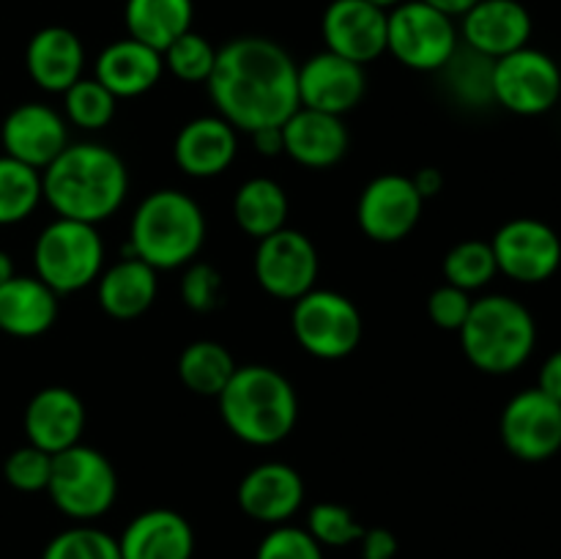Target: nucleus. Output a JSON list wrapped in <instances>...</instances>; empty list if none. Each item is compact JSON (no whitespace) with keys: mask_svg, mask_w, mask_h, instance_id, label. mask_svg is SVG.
I'll list each match as a JSON object with an SVG mask.
<instances>
[{"mask_svg":"<svg viewBox=\"0 0 561 559\" xmlns=\"http://www.w3.org/2000/svg\"><path fill=\"white\" fill-rule=\"evenodd\" d=\"M299 64L283 44L266 36H241L217 49L208 96L236 132L283 126L299 107Z\"/></svg>","mask_w":561,"mask_h":559,"instance_id":"f257e3e1","label":"nucleus"},{"mask_svg":"<svg viewBox=\"0 0 561 559\" xmlns=\"http://www.w3.org/2000/svg\"><path fill=\"white\" fill-rule=\"evenodd\" d=\"M42 192L58 217L99 225L124 206L129 170L102 142H69L42 170Z\"/></svg>","mask_w":561,"mask_h":559,"instance_id":"f03ea898","label":"nucleus"},{"mask_svg":"<svg viewBox=\"0 0 561 559\" xmlns=\"http://www.w3.org/2000/svg\"><path fill=\"white\" fill-rule=\"evenodd\" d=\"M217 400L228 431L252 447L285 442L299 420V395L294 384L268 365L236 367Z\"/></svg>","mask_w":561,"mask_h":559,"instance_id":"7ed1b4c3","label":"nucleus"},{"mask_svg":"<svg viewBox=\"0 0 561 559\" xmlns=\"http://www.w3.org/2000/svg\"><path fill=\"white\" fill-rule=\"evenodd\" d=\"M206 241L201 203L181 190H157L137 206L129 225V255L157 272L190 266Z\"/></svg>","mask_w":561,"mask_h":559,"instance_id":"20e7f679","label":"nucleus"},{"mask_svg":"<svg viewBox=\"0 0 561 559\" xmlns=\"http://www.w3.org/2000/svg\"><path fill=\"white\" fill-rule=\"evenodd\" d=\"M458 334L466 360L488 376H510L520 370L537 345L535 316L524 301L507 294L474 299Z\"/></svg>","mask_w":561,"mask_h":559,"instance_id":"39448f33","label":"nucleus"},{"mask_svg":"<svg viewBox=\"0 0 561 559\" xmlns=\"http://www.w3.org/2000/svg\"><path fill=\"white\" fill-rule=\"evenodd\" d=\"M36 277L58 296L77 294L104 272V241L96 225L58 217L38 233L33 247Z\"/></svg>","mask_w":561,"mask_h":559,"instance_id":"423d86ee","label":"nucleus"},{"mask_svg":"<svg viewBox=\"0 0 561 559\" xmlns=\"http://www.w3.org/2000/svg\"><path fill=\"white\" fill-rule=\"evenodd\" d=\"M47 493L55 507L69 518L88 524L110 513L118 497V475L104 453L88 444H75L53 455Z\"/></svg>","mask_w":561,"mask_h":559,"instance_id":"0eeeda50","label":"nucleus"},{"mask_svg":"<svg viewBox=\"0 0 561 559\" xmlns=\"http://www.w3.org/2000/svg\"><path fill=\"white\" fill-rule=\"evenodd\" d=\"M460 47L458 25L425 0H405L389 11L387 53L411 71H442Z\"/></svg>","mask_w":561,"mask_h":559,"instance_id":"6e6552de","label":"nucleus"},{"mask_svg":"<svg viewBox=\"0 0 561 559\" xmlns=\"http://www.w3.org/2000/svg\"><path fill=\"white\" fill-rule=\"evenodd\" d=\"M290 329L301 349L316 360H345L362 343V312L340 290L312 288L294 301Z\"/></svg>","mask_w":561,"mask_h":559,"instance_id":"1a4fd4ad","label":"nucleus"},{"mask_svg":"<svg viewBox=\"0 0 561 559\" xmlns=\"http://www.w3.org/2000/svg\"><path fill=\"white\" fill-rule=\"evenodd\" d=\"M561 102V66L542 49L524 47L493 60V104L537 118Z\"/></svg>","mask_w":561,"mask_h":559,"instance_id":"9d476101","label":"nucleus"},{"mask_svg":"<svg viewBox=\"0 0 561 559\" xmlns=\"http://www.w3.org/2000/svg\"><path fill=\"white\" fill-rule=\"evenodd\" d=\"M507 453L524 464H542L561 453V403L529 387L507 400L499 420Z\"/></svg>","mask_w":561,"mask_h":559,"instance_id":"9b49d317","label":"nucleus"},{"mask_svg":"<svg viewBox=\"0 0 561 559\" xmlns=\"http://www.w3.org/2000/svg\"><path fill=\"white\" fill-rule=\"evenodd\" d=\"M491 250L499 274L520 285H540L561 266V239L548 223L535 217H515L493 233Z\"/></svg>","mask_w":561,"mask_h":559,"instance_id":"f8f14e48","label":"nucleus"},{"mask_svg":"<svg viewBox=\"0 0 561 559\" xmlns=\"http://www.w3.org/2000/svg\"><path fill=\"white\" fill-rule=\"evenodd\" d=\"M425 201L416 192L411 175H376L356 201V223L367 239L378 244H398L414 233L422 219Z\"/></svg>","mask_w":561,"mask_h":559,"instance_id":"ddd939ff","label":"nucleus"},{"mask_svg":"<svg viewBox=\"0 0 561 559\" xmlns=\"http://www.w3.org/2000/svg\"><path fill=\"white\" fill-rule=\"evenodd\" d=\"M318 250L301 230L283 228L257 241L255 280L268 296L279 301H296L316 288Z\"/></svg>","mask_w":561,"mask_h":559,"instance_id":"4468645a","label":"nucleus"},{"mask_svg":"<svg viewBox=\"0 0 561 559\" xmlns=\"http://www.w3.org/2000/svg\"><path fill=\"white\" fill-rule=\"evenodd\" d=\"M296 85H299L301 107L343 118L345 113L359 107L362 99H365L367 75L365 66L323 49V53L310 55L299 66Z\"/></svg>","mask_w":561,"mask_h":559,"instance_id":"2eb2a0df","label":"nucleus"},{"mask_svg":"<svg viewBox=\"0 0 561 559\" xmlns=\"http://www.w3.org/2000/svg\"><path fill=\"white\" fill-rule=\"evenodd\" d=\"M387 11L367 0H332L321 16L323 44L329 53L367 66L387 53Z\"/></svg>","mask_w":561,"mask_h":559,"instance_id":"dca6fc26","label":"nucleus"},{"mask_svg":"<svg viewBox=\"0 0 561 559\" xmlns=\"http://www.w3.org/2000/svg\"><path fill=\"white\" fill-rule=\"evenodd\" d=\"M0 142L5 157L27 164L42 173L66 146H69V124L58 110L42 102L16 104L0 126Z\"/></svg>","mask_w":561,"mask_h":559,"instance_id":"f3484780","label":"nucleus"},{"mask_svg":"<svg viewBox=\"0 0 561 559\" xmlns=\"http://www.w3.org/2000/svg\"><path fill=\"white\" fill-rule=\"evenodd\" d=\"M531 31L535 22L520 0H477L458 27L460 44L491 60L529 47Z\"/></svg>","mask_w":561,"mask_h":559,"instance_id":"a211bd4d","label":"nucleus"},{"mask_svg":"<svg viewBox=\"0 0 561 559\" xmlns=\"http://www.w3.org/2000/svg\"><path fill=\"white\" fill-rule=\"evenodd\" d=\"M236 499L252 521L266 526L288 524L305 504V480L294 466L266 460L241 477Z\"/></svg>","mask_w":561,"mask_h":559,"instance_id":"6ab92c4d","label":"nucleus"},{"mask_svg":"<svg viewBox=\"0 0 561 559\" xmlns=\"http://www.w3.org/2000/svg\"><path fill=\"white\" fill-rule=\"evenodd\" d=\"M85 431V403L69 387H44L25 409L27 444L58 455L80 444Z\"/></svg>","mask_w":561,"mask_h":559,"instance_id":"aec40b11","label":"nucleus"},{"mask_svg":"<svg viewBox=\"0 0 561 559\" xmlns=\"http://www.w3.org/2000/svg\"><path fill=\"white\" fill-rule=\"evenodd\" d=\"M239 157V135L222 115H201L181 126L173 142V159L190 179L222 175Z\"/></svg>","mask_w":561,"mask_h":559,"instance_id":"412c9836","label":"nucleus"},{"mask_svg":"<svg viewBox=\"0 0 561 559\" xmlns=\"http://www.w3.org/2000/svg\"><path fill=\"white\" fill-rule=\"evenodd\" d=\"M348 126L337 115L318 113L299 104L283 124V153H288L301 168H334L348 153Z\"/></svg>","mask_w":561,"mask_h":559,"instance_id":"4be33fe9","label":"nucleus"},{"mask_svg":"<svg viewBox=\"0 0 561 559\" xmlns=\"http://www.w3.org/2000/svg\"><path fill=\"white\" fill-rule=\"evenodd\" d=\"M25 69L42 91L66 93L85 77V44L71 27H42L25 47Z\"/></svg>","mask_w":561,"mask_h":559,"instance_id":"5701e85b","label":"nucleus"},{"mask_svg":"<svg viewBox=\"0 0 561 559\" xmlns=\"http://www.w3.org/2000/svg\"><path fill=\"white\" fill-rule=\"evenodd\" d=\"M121 559H192L195 529L181 513L153 507L135 515L118 537Z\"/></svg>","mask_w":561,"mask_h":559,"instance_id":"b1692460","label":"nucleus"},{"mask_svg":"<svg viewBox=\"0 0 561 559\" xmlns=\"http://www.w3.org/2000/svg\"><path fill=\"white\" fill-rule=\"evenodd\" d=\"M162 53L131 36L107 44L93 64V80L102 82L115 99L142 96L162 80Z\"/></svg>","mask_w":561,"mask_h":559,"instance_id":"393cba45","label":"nucleus"},{"mask_svg":"<svg viewBox=\"0 0 561 559\" xmlns=\"http://www.w3.org/2000/svg\"><path fill=\"white\" fill-rule=\"evenodd\" d=\"M58 294L38 277L14 274L0 285V332L11 338H38L58 321Z\"/></svg>","mask_w":561,"mask_h":559,"instance_id":"a878e982","label":"nucleus"},{"mask_svg":"<svg viewBox=\"0 0 561 559\" xmlns=\"http://www.w3.org/2000/svg\"><path fill=\"white\" fill-rule=\"evenodd\" d=\"M157 269L131 255L104 269L96 280L99 307L115 321H131L151 310V305L157 301Z\"/></svg>","mask_w":561,"mask_h":559,"instance_id":"bb28decb","label":"nucleus"},{"mask_svg":"<svg viewBox=\"0 0 561 559\" xmlns=\"http://www.w3.org/2000/svg\"><path fill=\"white\" fill-rule=\"evenodd\" d=\"M126 33L164 53L195 22V0H126Z\"/></svg>","mask_w":561,"mask_h":559,"instance_id":"cd10ccee","label":"nucleus"},{"mask_svg":"<svg viewBox=\"0 0 561 559\" xmlns=\"http://www.w3.org/2000/svg\"><path fill=\"white\" fill-rule=\"evenodd\" d=\"M290 203L283 184L266 175L244 181L233 197V219L255 241L288 228Z\"/></svg>","mask_w":561,"mask_h":559,"instance_id":"c85d7f7f","label":"nucleus"},{"mask_svg":"<svg viewBox=\"0 0 561 559\" xmlns=\"http://www.w3.org/2000/svg\"><path fill=\"white\" fill-rule=\"evenodd\" d=\"M236 360L217 340H195L179 356V378L190 392L219 398L236 373Z\"/></svg>","mask_w":561,"mask_h":559,"instance_id":"c756f323","label":"nucleus"},{"mask_svg":"<svg viewBox=\"0 0 561 559\" xmlns=\"http://www.w3.org/2000/svg\"><path fill=\"white\" fill-rule=\"evenodd\" d=\"M438 75L444 77V88L455 102L466 104V107L493 104V60L485 55L460 44L458 53Z\"/></svg>","mask_w":561,"mask_h":559,"instance_id":"7c9ffc66","label":"nucleus"},{"mask_svg":"<svg viewBox=\"0 0 561 559\" xmlns=\"http://www.w3.org/2000/svg\"><path fill=\"white\" fill-rule=\"evenodd\" d=\"M44 201L42 173L11 157H0V225H16L31 217Z\"/></svg>","mask_w":561,"mask_h":559,"instance_id":"2f4dec72","label":"nucleus"},{"mask_svg":"<svg viewBox=\"0 0 561 559\" xmlns=\"http://www.w3.org/2000/svg\"><path fill=\"white\" fill-rule=\"evenodd\" d=\"M496 274L499 266L496 255L491 250V241L466 239L444 255V283L455 285V288L466 290V294H474V290L491 285Z\"/></svg>","mask_w":561,"mask_h":559,"instance_id":"473e14b6","label":"nucleus"},{"mask_svg":"<svg viewBox=\"0 0 561 559\" xmlns=\"http://www.w3.org/2000/svg\"><path fill=\"white\" fill-rule=\"evenodd\" d=\"M115 102L118 99L102 82L93 80V77H82L64 93V118L66 124L77 126V129L99 132L113 121Z\"/></svg>","mask_w":561,"mask_h":559,"instance_id":"72a5a7b5","label":"nucleus"},{"mask_svg":"<svg viewBox=\"0 0 561 559\" xmlns=\"http://www.w3.org/2000/svg\"><path fill=\"white\" fill-rule=\"evenodd\" d=\"M42 559H121L118 537L91 524H77L58 532L44 546Z\"/></svg>","mask_w":561,"mask_h":559,"instance_id":"f704fd0d","label":"nucleus"},{"mask_svg":"<svg viewBox=\"0 0 561 559\" xmlns=\"http://www.w3.org/2000/svg\"><path fill=\"white\" fill-rule=\"evenodd\" d=\"M217 49L206 36L186 31L162 53L164 69L181 82H208L217 64Z\"/></svg>","mask_w":561,"mask_h":559,"instance_id":"c9c22d12","label":"nucleus"},{"mask_svg":"<svg viewBox=\"0 0 561 559\" xmlns=\"http://www.w3.org/2000/svg\"><path fill=\"white\" fill-rule=\"evenodd\" d=\"M305 529L316 537L321 548L351 546V543H359V537L365 535V526L356 521V515L345 504L337 502L312 504L310 513H307Z\"/></svg>","mask_w":561,"mask_h":559,"instance_id":"e433bc0d","label":"nucleus"},{"mask_svg":"<svg viewBox=\"0 0 561 559\" xmlns=\"http://www.w3.org/2000/svg\"><path fill=\"white\" fill-rule=\"evenodd\" d=\"M49 471H53V455L44 453V449H38V447H33V444L16 447L3 464L5 482L22 493L47 491Z\"/></svg>","mask_w":561,"mask_h":559,"instance_id":"4c0bfd02","label":"nucleus"},{"mask_svg":"<svg viewBox=\"0 0 561 559\" xmlns=\"http://www.w3.org/2000/svg\"><path fill=\"white\" fill-rule=\"evenodd\" d=\"M255 559H323V548L301 526L279 524L257 543Z\"/></svg>","mask_w":561,"mask_h":559,"instance_id":"58836bf2","label":"nucleus"},{"mask_svg":"<svg viewBox=\"0 0 561 559\" xmlns=\"http://www.w3.org/2000/svg\"><path fill=\"white\" fill-rule=\"evenodd\" d=\"M222 274L208 263L192 261L181 277V301L192 312H211L222 305Z\"/></svg>","mask_w":561,"mask_h":559,"instance_id":"ea45409f","label":"nucleus"},{"mask_svg":"<svg viewBox=\"0 0 561 559\" xmlns=\"http://www.w3.org/2000/svg\"><path fill=\"white\" fill-rule=\"evenodd\" d=\"M471 305H474L471 294L444 283L427 296V316H431V321L436 323L438 329H444V332H460V327H463L466 318H469Z\"/></svg>","mask_w":561,"mask_h":559,"instance_id":"a19ab883","label":"nucleus"},{"mask_svg":"<svg viewBox=\"0 0 561 559\" xmlns=\"http://www.w3.org/2000/svg\"><path fill=\"white\" fill-rule=\"evenodd\" d=\"M359 557L362 559H394L398 557V537H394V532L383 529V526L365 529V535L359 537Z\"/></svg>","mask_w":561,"mask_h":559,"instance_id":"79ce46f5","label":"nucleus"},{"mask_svg":"<svg viewBox=\"0 0 561 559\" xmlns=\"http://www.w3.org/2000/svg\"><path fill=\"white\" fill-rule=\"evenodd\" d=\"M537 389L561 403V349L553 351L540 367V376H537Z\"/></svg>","mask_w":561,"mask_h":559,"instance_id":"37998d69","label":"nucleus"},{"mask_svg":"<svg viewBox=\"0 0 561 559\" xmlns=\"http://www.w3.org/2000/svg\"><path fill=\"white\" fill-rule=\"evenodd\" d=\"M252 146L263 157H279L283 153V126H266V129L252 132Z\"/></svg>","mask_w":561,"mask_h":559,"instance_id":"c03bdc74","label":"nucleus"},{"mask_svg":"<svg viewBox=\"0 0 561 559\" xmlns=\"http://www.w3.org/2000/svg\"><path fill=\"white\" fill-rule=\"evenodd\" d=\"M411 181H414L422 201H431V197H436L438 192L444 190V175L438 168H420L414 175H411Z\"/></svg>","mask_w":561,"mask_h":559,"instance_id":"a18cd8bd","label":"nucleus"},{"mask_svg":"<svg viewBox=\"0 0 561 559\" xmlns=\"http://www.w3.org/2000/svg\"><path fill=\"white\" fill-rule=\"evenodd\" d=\"M425 3L433 5V9L444 11V14H449L453 20H460V16H463L477 0H425Z\"/></svg>","mask_w":561,"mask_h":559,"instance_id":"49530a36","label":"nucleus"},{"mask_svg":"<svg viewBox=\"0 0 561 559\" xmlns=\"http://www.w3.org/2000/svg\"><path fill=\"white\" fill-rule=\"evenodd\" d=\"M16 274V269H14V261H11V255L5 250H0V285L3 283H9L11 277H14Z\"/></svg>","mask_w":561,"mask_h":559,"instance_id":"de8ad7c7","label":"nucleus"},{"mask_svg":"<svg viewBox=\"0 0 561 559\" xmlns=\"http://www.w3.org/2000/svg\"><path fill=\"white\" fill-rule=\"evenodd\" d=\"M367 3H373L376 5V9H381V11H392V9H398L400 3H405V0H367Z\"/></svg>","mask_w":561,"mask_h":559,"instance_id":"09e8293b","label":"nucleus"},{"mask_svg":"<svg viewBox=\"0 0 561 559\" xmlns=\"http://www.w3.org/2000/svg\"><path fill=\"white\" fill-rule=\"evenodd\" d=\"M559 66H561V64H559Z\"/></svg>","mask_w":561,"mask_h":559,"instance_id":"8fccbe9b","label":"nucleus"}]
</instances>
